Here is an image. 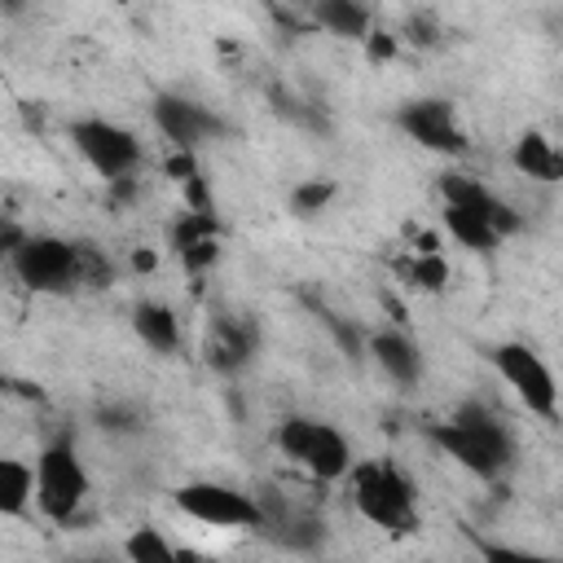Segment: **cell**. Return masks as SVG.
I'll use <instances>...</instances> for the list:
<instances>
[{"instance_id": "obj_1", "label": "cell", "mask_w": 563, "mask_h": 563, "mask_svg": "<svg viewBox=\"0 0 563 563\" xmlns=\"http://www.w3.org/2000/svg\"><path fill=\"white\" fill-rule=\"evenodd\" d=\"M431 440L453 457V462H462L466 471H475V475H484V479H493V475H501L506 466H510V457H515V440H510V431L484 409V405H462L449 422H435L431 427Z\"/></svg>"}, {"instance_id": "obj_2", "label": "cell", "mask_w": 563, "mask_h": 563, "mask_svg": "<svg viewBox=\"0 0 563 563\" xmlns=\"http://www.w3.org/2000/svg\"><path fill=\"white\" fill-rule=\"evenodd\" d=\"M347 471H352V501L369 523H378L387 532H409L418 523L413 484L391 462H356Z\"/></svg>"}, {"instance_id": "obj_3", "label": "cell", "mask_w": 563, "mask_h": 563, "mask_svg": "<svg viewBox=\"0 0 563 563\" xmlns=\"http://www.w3.org/2000/svg\"><path fill=\"white\" fill-rule=\"evenodd\" d=\"M13 273L35 295H70L79 286L75 242L48 238V233H35V238L22 233V242L13 246Z\"/></svg>"}, {"instance_id": "obj_4", "label": "cell", "mask_w": 563, "mask_h": 563, "mask_svg": "<svg viewBox=\"0 0 563 563\" xmlns=\"http://www.w3.org/2000/svg\"><path fill=\"white\" fill-rule=\"evenodd\" d=\"M84 497H88V471H84L75 444L70 440L44 444V453L35 457V501H40V510L48 519L66 523L79 510Z\"/></svg>"}, {"instance_id": "obj_5", "label": "cell", "mask_w": 563, "mask_h": 563, "mask_svg": "<svg viewBox=\"0 0 563 563\" xmlns=\"http://www.w3.org/2000/svg\"><path fill=\"white\" fill-rule=\"evenodd\" d=\"M277 449L286 457H295L303 471H312L317 479H343L347 466H352V449L347 440L330 427V422H317V418H286L277 427Z\"/></svg>"}, {"instance_id": "obj_6", "label": "cell", "mask_w": 563, "mask_h": 563, "mask_svg": "<svg viewBox=\"0 0 563 563\" xmlns=\"http://www.w3.org/2000/svg\"><path fill=\"white\" fill-rule=\"evenodd\" d=\"M176 510H185L189 519L211 523V528H264V510L251 493L229 488V484H211V479L176 488Z\"/></svg>"}, {"instance_id": "obj_7", "label": "cell", "mask_w": 563, "mask_h": 563, "mask_svg": "<svg viewBox=\"0 0 563 563\" xmlns=\"http://www.w3.org/2000/svg\"><path fill=\"white\" fill-rule=\"evenodd\" d=\"M488 361L497 365V374L515 387V396H519L532 413H541V418L554 422V413H559V387H554L550 365H545L528 343H497V347L488 352Z\"/></svg>"}, {"instance_id": "obj_8", "label": "cell", "mask_w": 563, "mask_h": 563, "mask_svg": "<svg viewBox=\"0 0 563 563\" xmlns=\"http://www.w3.org/2000/svg\"><path fill=\"white\" fill-rule=\"evenodd\" d=\"M70 141L75 150L88 158V167L106 180H119V176H132V167L141 163V141L110 123V119H75L70 123Z\"/></svg>"}, {"instance_id": "obj_9", "label": "cell", "mask_w": 563, "mask_h": 563, "mask_svg": "<svg viewBox=\"0 0 563 563\" xmlns=\"http://www.w3.org/2000/svg\"><path fill=\"white\" fill-rule=\"evenodd\" d=\"M396 128H400L409 141H418L422 150H435V154H449V158H457V154L471 150V141H466V132L457 128V114H453V106H449L444 97L405 101V106L396 110Z\"/></svg>"}, {"instance_id": "obj_10", "label": "cell", "mask_w": 563, "mask_h": 563, "mask_svg": "<svg viewBox=\"0 0 563 563\" xmlns=\"http://www.w3.org/2000/svg\"><path fill=\"white\" fill-rule=\"evenodd\" d=\"M154 123H158V132H163L176 150H198L202 136L224 132V123H220L211 110H202V106H194V101H185V97H172V92H163V97L154 101Z\"/></svg>"}, {"instance_id": "obj_11", "label": "cell", "mask_w": 563, "mask_h": 563, "mask_svg": "<svg viewBox=\"0 0 563 563\" xmlns=\"http://www.w3.org/2000/svg\"><path fill=\"white\" fill-rule=\"evenodd\" d=\"M255 343H260V334L246 317H211V325L202 334V361L220 374H233L255 356Z\"/></svg>"}, {"instance_id": "obj_12", "label": "cell", "mask_w": 563, "mask_h": 563, "mask_svg": "<svg viewBox=\"0 0 563 563\" xmlns=\"http://www.w3.org/2000/svg\"><path fill=\"white\" fill-rule=\"evenodd\" d=\"M440 194H444V202H466V207H475V211H484V220L493 224V233L497 238H506V233H515L519 229V216L501 202V198H493L479 180H471V176H440Z\"/></svg>"}, {"instance_id": "obj_13", "label": "cell", "mask_w": 563, "mask_h": 563, "mask_svg": "<svg viewBox=\"0 0 563 563\" xmlns=\"http://www.w3.org/2000/svg\"><path fill=\"white\" fill-rule=\"evenodd\" d=\"M369 352H374V361L396 378V383H418V374H422V352L400 334V330H378V334H369Z\"/></svg>"}, {"instance_id": "obj_14", "label": "cell", "mask_w": 563, "mask_h": 563, "mask_svg": "<svg viewBox=\"0 0 563 563\" xmlns=\"http://www.w3.org/2000/svg\"><path fill=\"white\" fill-rule=\"evenodd\" d=\"M312 22L343 40H365L369 31V4L365 0H312Z\"/></svg>"}, {"instance_id": "obj_15", "label": "cell", "mask_w": 563, "mask_h": 563, "mask_svg": "<svg viewBox=\"0 0 563 563\" xmlns=\"http://www.w3.org/2000/svg\"><path fill=\"white\" fill-rule=\"evenodd\" d=\"M132 330L141 334V343H150L154 352H163V356H172V352H180V325H176V312L167 308V303H136V312H132Z\"/></svg>"}, {"instance_id": "obj_16", "label": "cell", "mask_w": 563, "mask_h": 563, "mask_svg": "<svg viewBox=\"0 0 563 563\" xmlns=\"http://www.w3.org/2000/svg\"><path fill=\"white\" fill-rule=\"evenodd\" d=\"M510 163H515L523 176L545 180V185H554V180L563 176V158H559V150H554V145H550L541 132H523V136L515 141Z\"/></svg>"}, {"instance_id": "obj_17", "label": "cell", "mask_w": 563, "mask_h": 563, "mask_svg": "<svg viewBox=\"0 0 563 563\" xmlns=\"http://www.w3.org/2000/svg\"><path fill=\"white\" fill-rule=\"evenodd\" d=\"M444 229H449L462 246H471V251H493V246H497V233H493V224L484 220V211H475V207H466V202H444Z\"/></svg>"}, {"instance_id": "obj_18", "label": "cell", "mask_w": 563, "mask_h": 563, "mask_svg": "<svg viewBox=\"0 0 563 563\" xmlns=\"http://www.w3.org/2000/svg\"><path fill=\"white\" fill-rule=\"evenodd\" d=\"M35 497V471L18 457H0V515H22Z\"/></svg>"}, {"instance_id": "obj_19", "label": "cell", "mask_w": 563, "mask_h": 563, "mask_svg": "<svg viewBox=\"0 0 563 563\" xmlns=\"http://www.w3.org/2000/svg\"><path fill=\"white\" fill-rule=\"evenodd\" d=\"M123 554L136 559V563H167V559H176V545H167L154 528H136V532L123 541Z\"/></svg>"}, {"instance_id": "obj_20", "label": "cell", "mask_w": 563, "mask_h": 563, "mask_svg": "<svg viewBox=\"0 0 563 563\" xmlns=\"http://www.w3.org/2000/svg\"><path fill=\"white\" fill-rule=\"evenodd\" d=\"M330 198H334V180H303L290 194V211L295 216H317V211L330 207Z\"/></svg>"}, {"instance_id": "obj_21", "label": "cell", "mask_w": 563, "mask_h": 563, "mask_svg": "<svg viewBox=\"0 0 563 563\" xmlns=\"http://www.w3.org/2000/svg\"><path fill=\"white\" fill-rule=\"evenodd\" d=\"M198 238H216V211H189V216H180L172 224V246L176 251L194 246Z\"/></svg>"}, {"instance_id": "obj_22", "label": "cell", "mask_w": 563, "mask_h": 563, "mask_svg": "<svg viewBox=\"0 0 563 563\" xmlns=\"http://www.w3.org/2000/svg\"><path fill=\"white\" fill-rule=\"evenodd\" d=\"M405 273H409V282L422 286V290H444V282H449V268H444V260H440L435 251H422L418 264H409Z\"/></svg>"}, {"instance_id": "obj_23", "label": "cell", "mask_w": 563, "mask_h": 563, "mask_svg": "<svg viewBox=\"0 0 563 563\" xmlns=\"http://www.w3.org/2000/svg\"><path fill=\"white\" fill-rule=\"evenodd\" d=\"M75 255H79V282L84 286H110L114 282V268H110V260H101V251L75 242Z\"/></svg>"}, {"instance_id": "obj_24", "label": "cell", "mask_w": 563, "mask_h": 563, "mask_svg": "<svg viewBox=\"0 0 563 563\" xmlns=\"http://www.w3.org/2000/svg\"><path fill=\"white\" fill-rule=\"evenodd\" d=\"M176 255H180V264H185L194 277H202V273L220 260V242H216V238H198L194 246H185V251H176Z\"/></svg>"}, {"instance_id": "obj_25", "label": "cell", "mask_w": 563, "mask_h": 563, "mask_svg": "<svg viewBox=\"0 0 563 563\" xmlns=\"http://www.w3.org/2000/svg\"><path fill=\"white\" fill-rule=\"evenodd\" d=\"M405 40L418 44V48L440 44V22H435V13H413V18L405 22Z\"/></svg>"}, {"instance_id": "obj_26", "label": "cell", "mask_w": 563, "mask_h": 563, "mask_svg": "<svg viewBox=\"0 0 563 563\" xmlns=\"http://www.w3.org/2000/svg\"><path fill=\"white\" fill-rule=\"evenodd\" d=\"M97 418H101V427H110V431H136V427H141V413H136V409H123V405H106Z\"/></svg>"}, {"instance_id": "obj_27", "label": "cell", "mask_w": 563, "mask_h": 563, "mask_svg": "<svg viewBox=\"0 0 563 563\" xmlns=\"http://www.w3.org/2000/svg\"><path fill=\"white\" fill-rule=\"evenodd\" d=\"M365 53H369V62H391L396 57V35H387V31H365Z\"/></svg>"}, {"instance_id": "obj_28", "label": "cell", "mask_w": 563, "mask_h": 563, "mask_svg": "<svg viewBox=\"0 0 563 563\" xmlns=\"http://www.w3.org/2000/svg\"><path fill=\"white\" fill-rule=\"evenodd\" d=\"M198 172V163H194V150H176L172 158H167V176L172 180H189Z\"/></svg>"}, {"instance_id": "obj_29", "label": "cell", "mask_w": 563, "mask_h": 563, "mask_svg": "<svg viewBox=\"0 0 563 563\" xmlns=\"http://www.w3.org/2000/svg\"><path fill=\"white\" fill-rule=\"evenodd\" d=\"M154 264H158V255H154V251H136V255H132V268H136V273H150Z\"/></svg>"}, {"instance_id": "obj_30", "label": "cell", "mask_w": 563, "mask_h": 563, "mask_svg": "<svg viewBox=\"0 0 563 563\" xmlns=\"http://www.w3.org/2000/svg\"><path fill=\"white\" fill-rule=\"evenodd\" d=\"M0 4H4L9 13H18V9H22V0H0Z\"/></svg>"}, {"instance_id": "obj_31", "label": "cell", "mask_w": 563, "mask_h": 563, "mask_svg": "<svg viewBox=\"0 0 563 563\" xmlns=\"http://www.w3.org/2000/svg\"><path fill=\"white\" fill-rule=\"evenodd\" d=\"M4 387H9V378H4V374H0V391H4Z\"/></svg>"}]
</instances>
